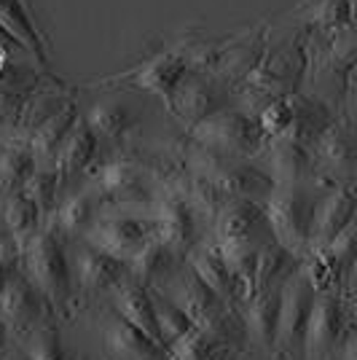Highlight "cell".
Masks as SVG:
<instances>
[{
  "mask_svg": "<svg viewBox=\"0 0 357 360\" xmlns=\"http://www.w3.org/2000/svg\"><path fill=\"white\" fill-rule=\"evenodd\" d=\"M100 330L108 360H169V349L162 342L134 328L132 323L119 317L110 307L100 317Z\"/></svg>",
  "mask_w": 357,
  "mask_h": 360,
  "instance_id": "cell-15",
  "label": "cell"
},
{
  "mask_svg": "<svg viewBox=\"0 0 357 360\" xmlns=\"http://www.w3.org/2000/svg\"><path fill=\"white\" fill-rule=\"evenodd\" d=\"M0 224H3V231L11 237V242L22 250L46 221L44 212L38 210V205L30 196L25 191H14V194L0 196Z\"/></svg>",
  "mask_w": 357,
  "mask_h": 360,
  "instance_id": "cell-24",
  "label": "cell"
},
{
  "mask_svg": "<svg viewBox=\"0 0 357 360\" xmlns=\"http://www.w3.org/2000/svg\"><path fill=\"white\" fill-rule=\"evenodd\" d=\"M223 108H228L226 86H221L212 75L191 70L180 81L167 110H169V116H175V121L183 127V132H188L199 121L209 119L212 113H218Z\"/></svg>",
  "mask_w": 357,
  "mask_h": 360,
  "instance_id": "cell-12",
  "label": "cell"
},
{
  "mask_svg": "<svg viewBox=\"0 0 357 360\" xmlns=\"http://www.w3.org/2000/svg\"><path fill=\"white\" fill-rule=\"evenodd\" d=\"M271 360H277V358H274V355H271Z\"/></svg>",
  "mask_w": 357,
  "mask_h": 360,
  "instance_id": "cell-41",
  "label": "cell"
},
{
  "mask_svg": "<svg viewBox=\"0 0 357 360\" xmlns=\"http://www.w3.org/2000/svg\"><path fill=\"white\" fill-rule=\"evenodd\" d=\"M150 299H153V312H156V326H159V339L162 345L169 349L172 345H178L183 336H188L196 328L188 317L183 315L175 301L169 299L164 290L150 288Z\"/></svg>",
  "mask_w": 357,
  "mask_h": 360,
  "instance_id": "cell-31",
  "label": "cell"
},
{
  "mask_svg": "<svg viewBox=\"0 0 357 360\" xmlns=\"http://www.w3.org/2000/svg\"><path fill=\"white\" fill-rule=\"evenodd\" d=\"M19 269V248H16L11 237L0 229V288L6 285V280Z\"/></svg>",
  "mask_w": 357,
  "mask_h": 360,
  "instance_id": "cell-35",
  "label": "cell"
},
{
  "mask_svg": "<svg viewBox=\"0 0 357 360\" xmlns=\"http://www.w3.org/2000/svg\"><path fill=\"white\" fill-rule=\"evenodd\" d=\"M309 51H312V41H309L306 30L287 41H280V44L268 41L266 54L261 57L253 73L245 78V84L258 86L274 97L296 94L298 89H304V81H306Z\"/></svg>",
  "mask_w": 357,
  "mask_h": 360,
  "instance_id": "cell-4",
  "label": "cell"
},
{
  "mask_svg": "<svg viewBox=\"0 0 357 360\" xmlns=\"http://www.w3.org/2000/svg\"><path fill=\"white\" fill-rule=\"evenodd\" d=\"M14 339H11V333L6 330V326H3V320H0V355H3V349L11 345Z\"/></svg>",
  "mask_w": 357,
  "mask_h": 360,
  "instance_id": "cell-38",
  "label": "cell"
},
{
  "mask_svg": "<svg viewBox=\"0 0 357 360\" xmlns=\"http://www.w3.org/2000/svg\"><path fill=\"white\" fill-rule=\"evenodd\" d=\"M46 315H51V309L41 296V290L25 277V271L16 269L6 280V285L0 288V320L6 330L19 345Z\"/></svg>",
  "mask_w": 357,
  "mask_h": 360,
  "instance_id": "cell-11",
  "label": "cell"
},
{
  "mask_svg": "<svg viewBox=\"0 0 357 360\" xmlns=\"http://www.w3.org/2000/svg\"><path fill=\"white\" fill-rule=\"evenodd\" d=\"M180 264L183 258L172 253L159 237H153L129 258V271H132V280L143 283L145 288H162Z\"/></svg>",
  "mask_w": 357,
  "mask_h": 360,
  "instance_id": "cell-28",
  "label": "cell"
},
{
  "mask_svg": "<svg viewBox=\"0 0 357 360\" xmlns=\"http://www.w3.org/2000/svg\"><path fill=\"white\" fill-rule=\"evenodd\" d=\"M191 73V68L180 57L175 49H164L137 62L134 68L124 70V73L103 75V78H91V81H81V89H132V91H150L164 100V108L169 105L172 94L180 86V81Z\"/></svg>",
  "mask_w": 357,
  "mask_h": 360,
  "instance_id": "cell-3",
  "label": "cell"
},
{
  "mask_svg": "<svg viewBox=\"0 0 357 360\" xmlns=\"http://www.w3.org/2000/svg\"><path fill=\"white\" fill-rule=\"evenodd\" d=\"M73 245L70 266H73L75 304H94V301L110 299L121 285L132 280L129 261L97 250L84 240Z\"/></svg>",
  "mask_w": 357,
  "mask_h": 360,
  "instance_id": "cell-6",
  "label": "cell"
},
{
  "mask_svg": "<svg viewBox=\"0 0 357 360\" xmlns=\"http://www.w3.org/2000/svg\"><path fill=\"white\" fill-rule=\"evenodd\" d=\"M355 323V315L344 307L339 290L314 293L312 312L304 333L301 360H330L333 349L344 336V330Z\"/></svg>",
  "mask_w": 357,
  "mask_h": 360,
  "instance_id": "cell-10",
  "label": "cell"
},
{
  "mask_svg": "<svg viewBox=\"0 0 357 360\" xmlns=\"http://www.w3.org/2000/svg\"><path fill=\"white\" fill-rule=\"evenodd\" d=\"M314 304V288L309 285L306 274L298 266L283 283V304H280V326H277V342H274V358L277 360H301L304 333L309 323V312Z\"/></svg>",
  "mask_w": 357,
  "mask_h": 360,
  "instance_id": "cell-8",
  "label": "cell"
},
{
  "mask_svg": "<svg viewBox=\"0 0 357 360\" xmlns=\"http://www.w3.org/2000/svg\"><path fill=\"white\" fill-rule=\"evenodd\" d=\"M81 119L89 124V129L100 137V143H113L116 148H121L137 127V110L129 100L119 97V91H110V97L91 103Z\"/></svg>",
  "mask_w": 357,
  "mask_h": 360,
  "instance_id": "cell-19",
  "label": "cell"
},
{
  "mask_svg": "<svg viewBox=\"0 0 357 360\" xmlns=\"http://www.w3.org/2000/svg\"><path fill=\"white\" fill-rule=\"evenodd\" d=\"M298 266V258L290 255L283 245L271 240L258 250V269H255V290L271 285H283L287 274Z\"/></svg>",
  "mask_w": 357,
  "mask_h": 360,
  "instance_id": "cell-32",
  "label": "cell"
},
{
  "mask_svg": "<svg viewBox=\"0 0 357 360\" xmlns=\"http://www.w3.org/2000/svg\"><path fill=\"white\" fill-rule=\"evenodd\" d=\"M8 60H14V57H8V54H6V51H0V73H3V68H6V65H8Z\"/></svg>",
  "mask_w": 357,
  "mask_h": 360,
  "instance_id": "cell-39",
  "label": "cell"
},
{
  "mask_svg": "<svg viewBox=\"0 0 357 360\" xmlns=\"http://www.w3.org/2000/svg\"><path fill=\"white\" fill-rule=\"evenodd\" d=\"M100 137L89 129V124L78 116L73 124L70 135L65 137L60 153H57V175H60V188L62 194L73 186L75 180L84 178V172L94 165V159L100 156Z\"/></svg>",
  "mask_w": 357,
  "mask_h": 360,
  "instance_id": "cell-20",
  "label": "cell"
},
{
  "mask_svg": "<svg viewBox=\"0 0 357 360\" xmlns=\"http://www.w3.org/2000/svg\"><path fill=\"white\" fill-rule=\"evenodd\" d=\"M298 19L306 25V32L330 38L342 30H352V0H309L301 6Z\"/></svg>",
  "mask_w": 357,
  "mask_h": 360,
  "instance_id": "cell-29",
  "label": "cell"
},
{
  "mask_svg": "<svg viewBox=\"0 0 357 360\" xmlns=\"http://www.w3.org/2000/svg\"><path fill=\"white\" fill-rule=\"evenodd\" d=\"M280 304H283V285H271L264 290H255L253 299L237 309L239 323H242V336L258 352L274 355L277 326H280Z\"/></svg>",
  "mask_w": 357,
  "mask_h": 360,
  "instance_id": "cell-17",
  "label": "cell"
},
{
  "mask_svg": "<svg viewBox=\"0 0 357 360\" xmlns=\"http://www.w3.org/2000/svg\"><path fill=\"white\" fill-rule=\"evenodd\" d=\"M255 162L266 169L274 186H309L314 175L312 148L287 137H268Z\"/></svg>",
  "mask_w": 357,
  "mask_h": 360,
  "instance_id": "cell-16",
  "label": "cell"
},
{
  "mask_svg": "<svg viewBox=\"0 0 357 360\" xmlns=\"http://www.w3.org/2000/svg\"><path fill=\"white\" fill-rule=\"evenodd\" d=\"M19 345L25 347L30 360H70L67 347L62 342L60 320L54 315H46Z\"/></svg>",
  "mask_w": 357,
  "mask_h": 360,
  "instance_id": "cell-30",
  "label": "cell"
},
{
  "mask_svg": "<svg viewBox=\"0 0 357 360\" xmlns=\"http://www.w3.org/2000/svg\"><path fill=\"white\" fill-rule=\"evenodd\" d=\"M75 121H78V105L70 97L54 116H48L30 135V148L32 156H35V165H57V153H60L65 137L70 135Z\"/></svg>",
  "mask_w": 357,
  "mask_h": 360,
  "instance_id": "cell-27",
  "label": "cell"
},
{
  "mask_svg": "<svg viewBox=\"0 0 357 360\" xmlns=\"http://www.w3.org/2000/svg\"><path fill=\"white\" fill-rule=\"evenodd\" d=\"M317 196L309 186H277L264 199L271 237L283 245L298 261L309 253V237H312V212Z\"/></svg>",
  "mask_w": 357,
  "mask_h": 360,
  "instance_id": "cell-2",
  "label": "cell"
},
{
  "mask_svg": "<svg viewBox=\"0 0 357 360\" xmlns=\"http://www.w3.org/2000/svg\"><path fill=\"white\" fill-rule=\"evenodd\" d=\"M0 360H30L27 358V352H25V347L16 345V342H11V345L3 349V355H0Z\"/></svg>",
  "mask_w": 357,
  "mask_h": 360,
  "instance_id": "cell-37",
  "label": "cell"
},
{
  "mask_svg": "<svg viewBox=\"0 0 357 360\" xmlns=\"http://www.w3.org/2000/svg\"><path fill=\"white\" fill-rule=\"evenodd\" d=\"M330 360H357V330L355 323L344 330V336L339 339V345L333 349Z\"/></svg>",
  "mask_w": 357,
  "mask_h": 360,
  "instance_id": "cell-36",
  "label": "cell"
},
{
  "mask_svg": "<svg viewBox=\"0 0 357 360\" xmlns=\"http://www.w3.org/2000/svg\"><path fill=\"white\" fill-rule=\"evenodd\" d=\"M290 119H293L290 97H274V100L255 116V121L261 124V129H264L266 137H283L285 132H287V127H290Z\"/></svg>",
  "mask_w": 357,
  "mask_h": 360,
  "instance_id": "cell-34",
  "label": "cell"
},
{
  "mask_svg": "<svg viewBox=\"0 0 357 360\" xmlns=\"http://www.w3.org/2000/svg\"><path fill=\"white\" fill-rule=\"evenodd\" d=\"M212 180L218 183V188L223 191L228 199H253V202H264L277 186L274 180L266 175V169L258 165L255 159H228Z\"/></svg>",
  "mask_w": 357,
  "mask_h": 360,
  "instance_id": "cell-21",
  "label": "cell"
},
{
  "mask_svg": "<svg viewBox=\"0 0 357 360\" xmlns=\"http://www.w3.org/2000/svg\"><path fill=\"white\" fill-rule=\"evenodd\" d=\"M100 202L81 186L73 191H65L57 205V210L51 212V218L46 224H51L67 242H78L86 231L91 229V224L100 218Z\"/></svg>",
  "mask_w": 357,
  "mask_h": 360,
  "instance_id": "cell-22",
  "label": "cell"
},
{
  "mask_svg": "<svg viewBox=\"0 0 357 360\" xmlns=\"http://www.w3.org/2000/svg\"><path fill=\"white\" fill-rule=\"evenodd\" d=\"M108 307L116 312L119 317H124L126 323H132L134 328H140L143 333L159 339V326H156V312H153V299H150V288H145L137 280H129L126 285H121L110 299Z\"/></svg>",
  "mask_w": 357,
  "mask_h": 360,
  "instance_id": "cell-26",
  "label": "cell"
},
{
  "mask_svg": "<svg viewBox=\"0 0 357 360\" xmlns=\"http://www.w3.org/2000/svg\"><path fill=\"white\" fill-rule=\"evenodd\" d=\"M212 234L223 245L264 248L266 242L274 240L264 202H253V199H228L212 224Z\"/></svg>",
  "mask_w": 357,
  "mask_h": 360,
  "instance_id": "cell-14",
  "label": "cell"
},
{
  "mask_svg": "<svg viewBox=\"0 0 357 360\" xmlns=\"http://www.w3.org/2000/svg\"><path fill=\"white\" fill-rule=\"evenodd\" d=\"M0 124H6V121H3V119H0Z\"/></svg>",
  "mask_w": 357,
  "mask_h": 360,
  "instance_id": "cell-40",
  "label": "cell"
},
{
  "mask_svg": "<svg viewBox=\"0 0 357 360\" xmlns=\"http://www.w3.org/2000/svg\"><path fill=\"white\" fill-rule=\"evenodd\" d=\"M0 27L30 54L35 65H41V68L48 65V54H46L48 46H46L41 30L35 27V22L30 19L25 0H0Z\"/></svg>",
  "mask_w": 357,
  "mask_h": 360,
  "instance_id": "cell-25",
  "label": "cell"
},
{
  "mask_svg": "<svg viewBox=\"0 0 357 360\" xmlns=\"http://www.w3.org/2000/svg\"><path fill=\"white\" fill-rule=\"evenodd\" d=\"M188 135L226 159H255L268 140L261 124L239 108H223L212 113L209 119L199 121L194 129H188Z\"/></svg>",
  "mask_w": 357,
  "mask_h": 360,
  "instance_id": "cell-5",
  "label": "cell"
},
{
  "mask_svg": "<svg viewBox=\"0 0 357 360\" xmlns=\"http://www.w3.org/2000/svg\"><path fill=\"white\" fill-rule=\"evenodd\" d=\"M159 290H164L169 299L178 304L183 309V315L188 317L196 328H212V326H226V323H237L239 320L237 309L228 307L221 296H215L196 277L194 269L186 261L172 271V277Z\"/></svg>",
  "mask_w": 357,
  "mask_h": 360,
  "instance_id": "cell-7",
  "label": "cell"
},
{
  "mask_svg": "<svg viewBox=\"0 0 357 360\" xmlns=\"http://www.w3.org/2000/svg\"><path fill=\"white\" fill-rule=\"evenodd\" d=\"M156 237V221L137 212H100V218L81 237L91 248L129 261L143 245Z\"/></svg>",
  "mask_w": 357,
  "mask_h": 360,
  "instance_id": "cell-9",
  "label": "cell"
},
{
  "mask_svg": "<svg viewBox=\"0 0 357 360\" xmlns=\"http://www.w3.org/2000/svg\"><path fill=\"white\" fill-rule=\"evenodd\" d=\"M186 264L194 269L196 277H199L215 296H221V299L231 307V280H228V266H226L221 242L215 240L212 231H209L207 237L188 253Z\"/></svg>",
  "mask_w": 357,
  "mask_h": 360,
  "instance_id": "cell-23",
  "label": "cell"
},
{
  "mask_svg": "<svg viewBox=\"0 0 357 360\" xmlns=\"http://www.w3.org/2000/svg\"><path fill=\"white\" fill-rule=\"evenodd\" d=\"M67 245L70 242L54 226L44 224L38 229V234L19 250V269L41 290V296L57 320H70L78 309Z\"/></svg>",
  "mask_w": 357,
  "mask_h": 360,
  "instance_id": "cell-1",
  "label": "cell"
},
{
  "mask_svg": "<svg viewBox=\"0 0 357 360\" xmlns=\"http://www.w3.org/2000/svg\"><path fill=\"white\" fill-rule=\"evenodd\" d=\"M22 191L38 205V210L44 212V221H48L62 199L57 165H35V169H32V175L27 178Z\"/></svg>",
  "mask_w": 357,
  "mask_h": 360,
  "instance_id": "cell-33",
  "label": "cell"
},
{
  "mask_svg": "<svg viewBox=\"0 0 357 360\" xmlns=\"http://www.w3.org/2000/svg\"><path fill=\"white\" fill-rule=\"evenodd\" d=\"M268 46V30L266 25H255L245 27L242 32H234L231 38H226L221 46L218 62L212 68V78L231 91L234 86L245 84V78L258 68L261 57L266 54Z\"/></svg>",
  "mask_w": 357,
  "mask_h": 360,
  "instance_id": "cell-13",
  "label": "cell"
},
{
  "mask_svg": "<svg viewBox=\"0 0 357 360\" xmlns=\"http://www.w3.org/2000/svg\"><path fill=\"white\" fill-rule=\"evenodd\" d=\"M355 180L339 183L325 194L317 196L312 212V237H309V250L312 248H325L339 231L355 221Z\"/></svg>",
  "mask_w": 357,
  "mask_h": 360,
  "instance_id": "cell-18",
  "label": "cell"
}]
</instances>
